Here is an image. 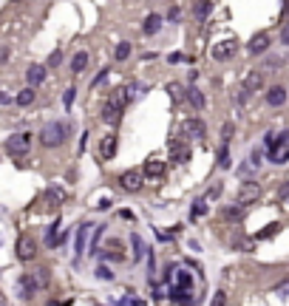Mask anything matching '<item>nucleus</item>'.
<instances>
[{
    "label": "nucleus",
    "mask_w": 289,
    "mask_h": 306,
    "mask_svg": "<svg viewBox=\"0 0 289 306\" xmlns=\"http://www.w3.org/2000/svg\"><path fill=\"white\" fill-rule=\"evenodd\" d=\"M40 142H43V148H60L65 142V125L63 122H49L40 130Z\"/></svg>",
    "instance_id": "nucleus-1"
},
{
    "label": "nucleus",
    "mask_w": 289,
    "mask_h": 306,
    "mask_svg": "<svg viewBox=\"0 0 289 306\" xmlns=\"http://www.w3.org/2000/svg\"><path fill=\"white\" fill-rule=\"evenodd\" d=\"M269 148V162L272 164H283L289 162V130H283L278 139H272V145H267Z\"/></svg>",
    "instance_id": "nucleus-2"
},
{
    "label": "nucleus",
    "mask_w": 289,
    "mask_h": 306,
    "mask_svg": "<svg viewBox=\"0 0 289 306\" xmlns=\"http://www.w3.org/2000/svg\"><path fill=\"white\" fill-rule=\"evenodd\" d=\"M29 142H31V134H15V136H9V142H6L9 156H26V153H29Z\"/></svg>",
    "instance_id": "nucleus-3"
},
{
    "label": "nucleus",
    "mask_w": 289,
    "mask_h": 306,
    "mask_svg": "<svg viewBox=\"0 0 289 306\" xmlns=\"http://www.w3.org/2000/svg\"><path fill=\"white\" fill-rule=\"evenodd\" d=\"M122 94H116L111 102H105V108H102V119L108 122V125H116V122L122 119Z\"/></svg>",
    "instance_id": "nucleus-4"
},
{
    "label": "nucleus",
    "mask_w": 289,
    "mask_h": 306,
    "mask_svg": "<svg viewBox=\"0 0 289 306\" xmlns=\"http://www.w3.org/2000/svg\"><path fill=\"white\" fill-rule=\"evenodd\" d=\"M261 185H255V182H244L241 185V190H238V201L241 204H253V201H258L261 199Z\"/></svg>",
    "instance_id": "nucleus-5"
},
{
    "label": "nucleus",
    "mask_w": 289,
    "mask_h": 306,
    "mask_svg": "<svg viewBox=\"0 0 289 306\" xmlns=\"http://www.w3.org/2000/svg\"><path fill=\"white\" fill-rule=\"evenodd\" d=\"M34 255H37V244H34V238L23 235L20 241H17V258H20V261H31Z\"/></svg>",
    "instance_id": "nucleus-6"
},
{
    "label": "nucleus",
    "mask_w": 289,
    "mask_h": 306,
    "mask_svg": "<svg viewBox=\"0 0 289 306\" xmlns=\"http://www.w3.org/2000/svg\"><path fill=\"white\" fill-rule=\"evenodd\" d=\"M181 134L193 136V139H204V136H207V125H204L202 119H184V125H181Z\"/></svg>",
    "instance_id": "nucleus-7"
},
{
    "label": "nucleus",
    "mask_w": 289,
    "mask_h": 306,
    "mask_svg": "<svg viewBox=\"0 0 289 306\" xmlns=\"http://www.w3.org/2000/svg\"><path fill=\"white\" fill-rule=\"evenodd\" d=\"M170 153H173V162H190V145L187 139H173L170 142Z\"/></svg>",
    "instance_id": "nucleus-8"
},
{
    "label": "nucleus",
    "mask_w": 289,
    "mask_h": 306,
    "mask_svg": "<svg viewBox=\"0 0 289 306\" xmlns=\"http://www.w3.org/2000/svg\"><path fill=\"white\" fill-rule=\"evenodd\" d=\"M142 179H144V170H125L122 179H119V185L125 190H139L142 187Z\"/></svg>",
    "instance_id": "nucleus-9"
},
{
    "label": "nucleus",
    "mask_w": 289,
    "mask_h": 306,
    "mask_svg": "<svg viewBox=\"0 0 289 306\" xmlns=\"http://www.w3.org/2000/svg\"><path fill=\"white\" fill-rule=\"evenodd\" d=\"M37 278H31V275H23L20 281H17V289H20V298L23 300H31L34 298V292H37Z\"/></svg>",
    "instance_id": "nucleus-10"
},
{
    "label": "nucleus",
    "mask_w": 289,
    "mask_h": 306,
    "mask_svg": "<svg viewBox=\"0 0 289 306\" xmlns=\"http://www.w3.org/2000/svg\"><path fill=\"white\" fill-rule=\"evenodd\" d=\"M267 49H269V34H267V31H258V34L250 40V46H247L250 54H264Z\"/></svg>",
    "instance_id": "nucleus-11"
},
{
    "label": "nucleus",
    "mask_w": 289,
    "mask_h": 306,
    "mask_svg": "<svg viewBox=\"0 0 289 306\" xmlns=\"http://www.w3.org/2000/svg\"><path fill=\"white\" fill-rule=\"evenodd\" d=\"M142 170H144V176H148V179H162V176H165V162H159V159H148Z\"/></svg>",
    "instance_id": "nucleus-12"
},
{
    "label": "nucleus",
    "mask_w": 289,
    "mask_h": 306,
    "mask_svg": "<svg viewBox=\"0 0 289 306\" xmlns=\"http://www.w3.org/2000/svg\"><path fill=\"white\" fill-rule=\"evenodd\" d=\"M283 102H286V88H283V85H272L267 91V105L278 108V105H283Z\"/></svg>",
    "instance_id": "nucleus-13"
},
{
    "label": "nucleus",
    "mask_w": 289,
    "mask_h": 306,
    "mask_svg": "<svg viewBox=\"0 0 289 306\" xmlns=\"http://www.w3.org/2000/svg\"><path fill=\"white\" fill-rule=\"evenodd\" d=\"M167 298L173 300V303H190L193 300V295H190V286H176L173 284V289H170V295Z\"/></svg>",
    "instance_id": "nucleus-14"
},
{
    "label": "nucleus",
    "mask_w": 289,
    "mask_h": 306,
    "mask_svg": "<svg viewBox=\"0 0 289 306\" xmlns=\"http://www.w3.org/2000/svg\"><path fill=\"white\" fill-rule=\"evenodd\" d=\"M114 153H116V134H111V136H105L102 139V145H100V156L108 162V159H114Z\"/></svg>",
    "instance_id": "nucleus-15"
},
{
    "label": "nucleus",
    "mask_w": 289,
    "mask_h": 306,
    "mask_svg": "<svg viewBox=\"0 0 289 306\" xmlns=\"http://www.w3.org/2000/svg\"><path fill=\"white\" fill-rule=\"evenodd\" d=\"M244 88L250 94L261 91V88H264V74H261V71H250V74H247V79H244Z\"/></svg>",
    "instance_id": "nucleus-16"
},
{
    "label": "nucleus",
    "mask_w": 289,
    "mask_h": 306,
    "mask_svg": "<svg viewBox=\"0 0 289 306\" xmlns=\"http://www.w3.org/2000/svg\"><path fill=\"white\" fill-rule=\"evenodd\" d=\"M26 79H29V85H40V82H43L45 79V68L43 65H29V71H26Z\"/></svg>",
    "instance_id": "nucleus-17"
},
{
    "label": "nucleus",
    "mask_w": 289,
    "mask_h": 306,
    "mask_svg": "<svg viewBox=\"0 0 289 306\" xmlns=\"http://www.w3.org/2000/svg\"><path fill=\"white\" fill-rule=\"evenodd\" d=\"M232 54H235V43H232V40H224L221 46L213 49V57L216 60H227V57H232Z\"/></svg>",
    "instance_id": "nucleus-18"
},
{
    "label": "nucleus",
    "mask_w": 289,
    "mask_h": 306,
    "mask_svg": "<svg viewBox=\"0 0 289 306\" xmlns=\"http://www.w3.org/2000/svg\"><path fill=\"white\" fill-rule=\"evenodd\" d=\"M184 94H187V102H190V105L196 108V111H202V108L207 105V100H204V94L199 91V88H187V91H184Z\"/></svg>",
    "instance_id": "nucleus-19"
},
{
    "label": "nucleus",
    "mask_w": 289,
    "mask_h": 306,
    "mask_svg": "<svg viewBox=\"0 0 289 306\" xmlns=\"http://www.w3.org/2000/svg\"><path fill=\"white\" fill-rule=\"evenodd\" d=\"M159 29H162V17H159V15H148V20H144L142 31H144L148 37H151V34H156Z\"/></svg>",
    "instance_id": "nucleus-20"
},
{
    "label": "nucleus",
    "mask_w": 289,
    "mask_h": 306,
    "mask_svg": "<svg viewBox=\"0 0 289 306\" xmlns=\"http://www.w3.org/2000/svg\"><path fill=\"white\" fill-rule=\"evenodd\" d=\"M85 65H88V51H77L71 60V71L74 74H82L85 71Z\"/></svg>",
    "instance_id": "nucleus-21"
},
{
    "label": "nucleus",
    "mask_w": 289,
    "mask_h": 306,
    "mask_svg": "<svg viewBox=\"0 0 289 306\" xmlns=\"http://www.w3.org/2000/svg\"><path fill=\"white\" fill-rule=\"evenodd\" d=\"M88 230H91V224H82L80 233H77V255H82L85 252V238H88Z\"/></svg>",
    "instance_id": "nucleus-22"
},
{
    "label": "nucleus",
    "mask_w": 289,
    "mask_h": 306,
    "mask_svg": "<svg viewBox=\"0 0 289 306\" xmlns=\"http://www.w3.org/2000/svg\"><path fill=\"white\" fill-rule=\"evenodd\" d=\"M31 102H34V85L23 88V91L17 94V105H31Z\"/></svg>",
    "instance_id": "nucleus-23"
},
{
    "label": "nucleus",
    "mask_w": 289,
    "mask_h": 306,
    "mask_svg": "<svg viewBox=\"0 0 289 306\" xmlns=\"http://www.w3.org/2000/svg\"><path fill=\"white\" fill-rule=\"evenodd\" d=\"M221 218H227V221H241V218H244V213H241L238 207H221Z\"/></svg>",
    "instance_id": "nucleus-24"
},
{
    "label": "nucleus",
    "mask_w": 289,
    "mask_h": 306,
    "mask_svg": "<svg viewBox=\"0 0 289 306\" xmlns=\"http://www.w3.org/2000/svg\"><path fill=\"white\" fill-rule=\"evenodd\" d=\"M230 164H232V159H230V150H227V142H224V145H221V150H218V167H224V170H227Z\"/></svg>",
    "instance_id": "nucleus-25"
},
{
    "label": "nucleus",
    "mask_w": 289,
    "mask_h": 306,
    "mask_svg": "<svg viewBox=\"0 0 289 306\" xmlns=\"http://www.w3.org/2000/svg\"><path fill=\"white\" fill-rule=\"evenodd\" d=\"M130 244H133V261H139V258H142V252H144L142 238H139V235H130Z\"/></svg>",
    "instance_id": "nucleus-26"
},
{
    "label": "nucleus",
    "mask_w": 289,
    "mask_h": 306,
    "mask_svg": "<svg viewBox=\"0 0 289 306\" xmlns=\"http://www.w3.org/2000/svg\"><path fill=\"white\" fill-rule=\"evenodd\" d=\"M207 15H210V0H199V3H196V17L204 20Z\"/></svg>",
    "instance_id": "nucleus-27"
},
{
    "label": "nucleus",
    "mask_w": 289,
    "mask_h": 306,
    "mask_svg": "<svg viewBox=\"0 0 289 306\" xmlns=\"http://www.w3.org/2000/svg\"><path fill=\"white\" fill-rule=\"evenodd\" d=\"M114 54H116V60H119V63H122V60H128L130 57V43H119Z\"/></svg>",
    "instance_id": "nucleus-28"
},
{
    "label": "nucleus",
    "mask_w": 289,
    "mask_h": 306,
    "mask_svg": "<svg viewBox=\"0 0 289 306\" xmlns=\"http://www.w3.org/2000/svg\"><path fill=\"white\" fill-rule=\"evenodd\" d=\"M232 130H235V128H232V122L221 125V142H230V139H232Z\"/></svg>",
    "instance_id": "nucleus-29"
},
{
    "label": "nucleus",
    "mask_w": 289,
    "mask_h": 306,
    "mask_svg": "<svg viewBox=\"0 0 289 306\" xmlns=\"http://www.w3.org/2000/svg\"><path fill=\"white\" fill-rule=\"evenodd\" d=\"M97 278H102V281H114V272H111L108 267H100V270H97Z\"/></svg>",
    "instance_id": "nucleus-30"
},
{
    "label": "nucleus",
    "mask_w": 289,
    "mask_h": 306,
    "mask_svg": "<svg viewBox=\"0 0 289 306\" xmlns=\"http://www.w3.org/2000/svg\"><path fill=\"white\" fill-rule=\"evenodd\" d=\"M34 278H37V284H40V286L49 284V272H45V267H43V270H37V272H34Z\"/></svg>",
    "instance_id": "nucleus-31"
},
{
    "label": "nucleus",
    "mask_w": 289,
    "mask_h": 306,
    "mask_svg": "<svg viewBox=\"0 0 289 306\" xmlns=\"http://www.w3.org/2000/svg\"><path fill=\"white\" fill-rule=\"evenodd\" d=\"M167 20H170V23H179V20H181V12H179V9L173 6V9H170V12H167Z\"/></svg>",
    "instance_id": "nucleus-32"
},
{
    "label": "nucleus",
    "mask_w": 289,
    "mask_h": 306,
    "mask_svg": "<svg viewBox=\"0 0 289 306\" xmlns=\"http://www.w3.org/2000/svg\"><path fill=\"white\" fill-rule=\"evenodd\" d=\"M207 213V204H204V201H196L193 204V215H204Z\"/></svg>",
    "instance_id": "nucleus-33"
},
{
    "label": "nucleus",
    "mask_w": 289,
    "mask_h": 306,
    "mask_svg": "<svg viewBox=\"0 0 289 306\" xmlns=\"http://www.w3.org/2000/svg\"><path fill=\"white\" fill-rule=\"evenodd\" d=\"M74 94H77L74 88H68V91L63 94V102H65V108H71V102H74Z\"/></svg>",
    "instance_id": "nucleus-34"
},
{
    "label": "nucleus",
    "mask_w": 289,
    "mask_h": 306,
    "mask_svg": "<svg viewBox=\"0 0 289 306\" xmlns=\"http://www.w3.org/2000/svg\"><path fill=\"white\" fill-rule=\"evenodd\" d=\"M133 97H139V85H128L125 91V100H133Z\"/></svg>",
    "instance_id": "nucleus-35"
},
{
    "label": "nucleus",
    "mask_w": 289,
    "mask_h": 306,
    "mask_svg": "<svg viewBox=\"0 0 289 306\" xmlns=\"http://www.w3.org/2000/svg\"><path fill=\"white\" fill-rule=\"evenodd\" d=\"M281 43H283V46H289V23L281 29Z\"/></svg>",
    "instance_id": "nucleus-36"
},
{
    "label": "nucleus",
    "mask_w": 289,
    "mask_h": 306,
    "mask_svg": "<svg viewBox=\"0 0 289 306\" xmlns=\"http://www.w3.org/2000/svg\"><path fill=\"white\" fill-rule=\"evenodd\" d=\"M60 60H63V54H60V51H54V54L49 57V65H60Z\"/></svg>",
    "instance_id": "nucleus-37"
},
{
    "label": "nucleus",
    "mask_w": 289,
    "mask_h": 306,
    "mask_svg": "<svg viewBox=\"0 0 289 306\" xmlns=\"http://www.w3.org/2000/svg\"><path fill=\"white\" fill-rule=\"evenodd\" d=\"M272 233H278V227H267V230H261V233H258V238H267V235H272Z\"/></svg>",
    "instance_id": "nucleus-38"
},
{
    "label": "nucleus",
    "mask_w": 289,
    "mask_h": 306,
    "mask_svg": "<svg viewBox=\"0 0 289 306\" xmlns=\"http://www.w3.org/2000/svg\"><path fill=\"white\" fill-rule=\"evenodd\" d=\"M6 60H9V49H6V46H0V65L6 63Z\"/></svg>",
    "instance_id": "nucleus-39"
},
{
    "label": "nucleus",
    "mask_w": 289,
    "mask_h": 306,
    "mask_svg": "<svg viewBox=\"0 0 289 306\" xmlns=\"http://www.w3.org/2000/svg\"><path fill=\"white\" fill-rule=\"evenodd\" d=\"M275 292H278L281 298H283V295H289V281H286V284H281V286H278V289H275Z\"/></svg>",
    "instance_id": "nucleus-40"
},
{
    "label": "nucleus",
    "mask_w": 289,
    "mask_h": 306,
    "mask_svg": "<svg viewBox=\"0 0 289 306\" xmlns=\"http://www.w3.org/2000/svg\"><path fill=\"white\" fill-rule=\"evenodd\" d=\"M224 300H227V295H224V292H218L216 298H213V303H216V306H221V303H224Z\"/></svg>",
    "instance_id": "nucleus-41"
},
{
    "label": "nucleus",
    "mask_w": 289,
    "mask_h": 306,
    "mask_svg": "<svg viewBox=\"0 0 289 306\" xmlns=\"http://www.w3.org/2000/svg\"><path fill=\"white\" fill-rule=\"evenodd\" d=\"M184 60H187L184 54H170V63H184Z\"/></svg>",
    "instance_id": "nucleus-42"
},
{
    "label": "nucleus",
    "mask_w": 289,
    "mask_h": 306,
    "mask_svg": "<svg viewBox=\"0 0 289 306\" xmlns=\"http://www.w3.org/2000/svg\"><path fill=\"white\" fill-rule=\"evenodd\" d=\"M281 199H289V185L281 187Z\"/></svg>",
    "instance_id": "nucleus-43"
},
{
    "label": "nucleus",
    "mask_w": 289,
    "mask_h": 306,
    "mask_svg": "<svg viewBox=\"0 0 289 306\" xmlns=\"http://www.w3.org/2000/svg\"><path fill=\"white\" fill-rule=\"evenodd\" d=\"M3 102H9V97H6L3 91H0V105H3Z\"/></svg>",
    "instance_id": "nucleus-44"
},
{
    "label": "nucleus",
    "mask_w": 289,
    "mask_h": 306,
    "mask_svg": "<svg viewBox=\"0 0 289 306\" xmlns=\"http://www.w3.org/2000/svg\"><path fill=\"white\" fill-rule=\"evenodd\" d=\"M0 244H3V238H0Z\"/></svg>",
    "instance_id": "nucleus-45"
}]
</instances>
